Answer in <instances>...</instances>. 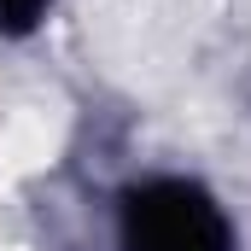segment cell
<instances>
[{
	"label": "cell",
	"mask_w": 251,
	"mask_h": 251,
	"mask_svg": "<svg viewBox=\"0 0 251 251\" xmlns=\"http://www.w3.org/2000/svg\"><path fill=\"white\" fill-rule=\"evenodd\" d=\"M94 234L100 251H251L228 187L181 158L128 164L100 193Z\"/></svg>",
	"instance_id": "cell-1"
},
{
	"label": "cell",
	"mask_w": 251,
	"mask_h": 251,
	"mask_svg": "<svg viewBox=\"0 0 251 251\" xmlns=\"http://www.w3.org/2000/svg\"><path fill=\"white\" fill-rule=\"evenodd\" d=\"M64 0H0V53H24L53 35Z\"/></svg>",
	"instance_id": "cell-2"
}]
</instances>
